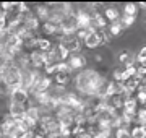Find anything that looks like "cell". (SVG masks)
Returning a JSON list of instances; mask_svg holds the SVG:
<instances>
[{
  "label": "cell",
  "instance_id": "obj_13",
  "mask_svg": "<svg viewBox=\"0 0 146 138\" xmlns=\"http://www.w3.org/2000/svg\"><path fill=\"white\" fill-rule=\"evenodd\" d=\"M55 85L58 86H65L70 80V73H62V72H55Z\"/></svg>",
  "mask_w": 146,
  "mask_h": 138
},
{
  "label": "cell",
  "instance_id": "obj_28",
  "mask_svg": "<svg viewBox=\"0 0 146 138\" xmlns=\"http://www.w3.org/2000/svg\"><path fill=\"white\" fill-rule=\"evenodd\" d=\"M44 68H46V73L47 75H52V73H55V72H57L54 64H46V65H44Z\"/></svg>",
  "mask_w": 146,
  "mask_h": 138
},
{
  "label": "cell",
  "instance_id": "obj_1",
  "mask_svg": "<svg viewBox=\"0 0 146 138\" xmlns=\"http://www.w3.org/2000/svg\"><path fill=\"white\" fill-rule=\"evenodd\" d=\"M102 83H104V78L94 70H84L76 76V88L84 94L96 96V93H98V90Z\"/></svg>",
  "mask_w": 146,
  "mask_h": 138
},
{
  "label": "cell",
  "instance_id": "obj_7",
  "mask_svg": "<svg viewBox=\"0 0 146 138\" xmlns=\"http://www.w3.org/2000/svg\"><path fill=\"white\" fill-rule=\"evenodd\" d=\"M25 114H26L25 106H20V104H11V106H10V115L13 117L15 120H21V119H25Z\"/></svg>",
  "mask_w": 146,
  "mask_h": 138
},
{
  "label": "cell",
  "instance_id": "obj_25",
  "mask_svg": "<svg viewBox=\"0 0 146 138\" xmlns=\"http://www.w3.org/2000/svg\"><path fill=\"white\" fill-rule=\"evenodd\" d=\"M7 26H8V21H7V15L5 13H0V33H5Z\"/></svg>",
  "mask_w": 146,
  "mask_h": 138
},
{
  "label": "cell",
  "instance_id": "obj_2",
  "mask_svg": "<svg viewBox=\"0 0 146 138\" xmlns=\"http://www.w3.org/2000/svg\"><path fill=\"white\" fill-rule=\"evenodd\" d=\"M0 78L5 81V85L10 90H16V88H23V73L21 70L13 65V67H3L0 70Z\"/></svg>",
  "mask_w": 146,
  "mask_h": 138
},
{
  "label": "cell",
  "instance_id": "obj_31",
  "mask_svg": "<svg viewBox=\"0 0 146 138\" xmlns=\"http://www.w3.org/2000/svg\"><path fill=\"white\" fill-rule=\"evenodd\" d=\"M93 138H109V135H106V133L98 132V133H94V135H93Z\"/></svg>",
  "mask_w": 146,
  "mask_h": 138
},
{
  "label": "cell",
  "instance_id": "obj_16",
  "mask_svg": "<svg viewBox=\"0 0 146 138\" xmlns=\"http://www.w3.org/2000/svg\"><path fill=\"white\" fill-rule=\"evenodd\" d=\"M93 21H94L96 26H99V28H106V26H107V20L104 18L102 13H96V15L93 16Z\"/></svg>",
  "mask_w": 146,
  "mask_h": 138
},
{
  "label": "cell",
  "instance_id": "obj_8",
  "mask_svg": "<svg viewBox=\"0 0 146 138\" xmlns=\"http://www.w3.org/2000/svg\"><path fill=\"white\" fill-rule=\"evenodd\" d=\"M136 112V99L135 98H128V99H125V102H123V112L122 114H125V115H135Z\"/></svg>",
  "mask_w": 146,
  "mask_h": 138
},
{
  "label": "cell",
  "instance_id": "obj_21",
  "mask_svg": "<svg viewBox=\"0 0 146 138\" xmlns=\"http://www.w3.org/2000/svg\"><path fill=\"white\" fill-rule=\"evenodd\" d=\"M117 138H131L130 130H128L127 127H120V128H117Z\"/></svg>",
  "mask_w": 146,
  "mask_h": 138
},
{
  "label": "cell",
  "instance_id": "obj_11",
  "mask_svg": "<svg viewBox=\"0 0 146 138\" xmlns=\"http://www.w3.org/2000/svg\"><path fill=\"white\" fill-rule=\"evenodd\" d=\"M50 85H52V80H50V78H47V76L42 78L41 76V80H39V83H37L36 90L33 91V93H34V94H36V93H47V90L50 88Z\"/></svg>",
  "mask_w": 146,
  "mask_h": 138
},
{
  "label": "cell",
  "instance_id": "obj_17",
  "mask_svg": "<svg viewBox=\"0 0 146 138\" xmlns=\"http://www.w3.org/2000/svg\"><path fill=\"white\" fill-rule=\"evenodd\" d=\"M131 138H146V127H135L133 132H130Z\"/></svg>",
  "mask_w": 146,
  "mask_h": 138
},
{
  "label": "cell",
  "instance_id": "obj_20",
  "mask_svg": "<svg viewBox=\"0 0 146 138\" xmlns=\"http://www.w3.org/2000/svg\"><path fill=\"white\" fill-rule=\"evenodd\" d=\"M123 15L135 16V18H136V5H135V3H127V5H125V13H123Z\"/></svg>",
  "mask_w": 146,
  "mask_h": 138
},
{
  "label": "cell",
  "instance_id": "obj_30",
  "mask_svg": "<svg viewBox=\"0 0 146 138\" xmlns=\"http://www.w3.org/2000/svg\"><path fill=\"white\" fill-rule=\"evenodd\" d=\"M120 60H122V62H127V60H128V52H127V50H122V54H120Z\"/></svg>",
  "mask_w": 146,
  "mask_h": 138
},
{
  "label": "cell",
  "instance_id": "obj_5",
  "mask_svg": "<svg viewBox=\"0 0 146 138\" xmlns=\"http://www.w3.org/2000/svg\"><path fill=\"white\" fill-rule=\"evenodd\" d=\"M11 101H13L11 104H20V106H23L28 101V91L25 88L11 90Z\"/></svg>",
  "mask_w": 146,
  "mask_h": 138
},
{
  "label": "cell",
  "instance_id": "obj_22",
  "mask_svg": "<svg viewBox=\"0 0 146 138\" xmlns=\"http://www.w3.org/2000/svg\"><path fill=\"white\" fill-rule=\"evenodd\" d=\"M49 15H50V11L47 10V5H44V7H39V8H37V16H39V18H44V20H49Z\"/></svg>",
  "mask_w": 146,
  "mask_h": 138
},
{
  "label": "cell",
  "instance_id": "obj_33",
  "mask_svg": "<svg viewBox=\"0 0 146 138\" xmlns=\"http://www.w3.org/2000/svg\"><path fill=\"white\" fill-rule=\"evenodd\" d=\"M78 138H93V135H91V133H88V132H84V133H81Z\"/></svg>",
  "mask_w": 146,
  "mask_h": 138
},
{
  "label": "cell",
  "instance_id": "obj_23",
  "mask_svg": "<svg viewBox=\"0 0 146 138\" xmlns=\"http://www.w3.org/2000/svg\"><path fill=\"white\" fill-rule=\"evenodd\" d=\"M138 122H140V127H145L146 125V107L138 111Z\"/></svg>",
  "mask_w": 146,
  "mask_h": 138
},
{
  "label": "cell",
  "instance_id": "obj_15",
  "mask_svg": "<svg viewBox=\"0 0 146 138\" xmlns=\"http://www.w3.org/2000/svg\"><path fill=\"white\" fill-rule=\"evenodd\" d=\"M104 18L106 20H110V21H117V20H119V11L115 10V8H112V7H110V8H107V10H106V13H104Z\"/></svg>",
  "mask_w": 146,
  "mask_h": 138
},
{
  "label": "cell",
  "instance_id": "obj_27",
  "mask_svg": "<svg viewBox=\"0 0 146 138\" xmlns=\"http://www.w3.org/2000/svg\"><path fill=\"white\" fill-rule=\"evenodd\" d=\"M136 60H138L140 64H143V62L146 60V47H143L140 52H138V55H136Z\"/></svg>",
  "mask_w": 146,
  "mask_h": 138
},
{
  "label": "cell",
  "instance_id": "obj_29",
  "mask_svg": "<svg viewBox=\"0 0 146 138\" xmlns=\"http://www.w3.org/2000/svg\"><path fill=\"white\" fill-rule=\"evenodd\" d=\"M136 102H141V104H145V106H146V93H143V91H138Z\"/></svg>",
  "mask_w": 146,
  "mask_h": 138
},
{
  "label": "cell",
  "instance_id": "obj_26",
  "mask_svg": "<svg viewBox=\"0 0 146 138\" xmlns=\"http://www.w3.org/2000/svg\"><path fill=\"white\" fill-rule=\"evenodd\" d=\"M109 29H110V36H117V34H120V31H122V26L115 21V23H112V25H110Z\"/></svg>",
  "mask_w": 146,
  "mask_h": 138
},
{
  "label": "cell",
  "instance_id": "obj_3",
  "mask_svg": "<svg viewBox=\"0 0 146 138\" xmlns=\"http://www.w3.org/2000/svg\"><path fill=\"white\" fill-rule=\"evenodd\" d=\"M75 20H76V25H78V29H93L96 28L93 21V16L86 13V11H78L76 15H75Z\"/></svg>",
  "mask_w": 146,
  "mask_h": 138
},
{
  "label": "cell",
  "instance_id": "obj_4",
  "mask_svg": "<svg viewBox=\"0 0 146 138\" xmlns=\"http://www.w3.org/2000/svg\"><path fill=\"white\" fill-rule=\"evenodd\" d=\"M60 41H62V42H60V46H62V47L65 49L68 54H70V52H76V50L80 49V41H78L75 36L62 37Z\"/></svg>",
  "mask_w": 146,
  "mask_h": 138
},
{
  "label": "cell",
  "instance_id": "obj_9",
  "mask_svg": "<svg viewBox=\"0 0 146 138\" xmlns=\"http://www.w3.org/2000/svg\"><path fill=\"white\" fill-rule=\"evenodd\" d=\"M84 44H86L89 49L98 47V46L101 44V36H99V33H98V31H93L88 37H86V39H84Z\"/></svg>",
  "mask_w": 146,
  "mask_h": 138
},
{
  "label": "cell",
  "instance_id": "obj_18",
  "mask_svg": "<svg viewBox=\"0 0 146 138\" xmlns=\"http://www.w3.org/2000/svg\"><path fill=\"white\" fill-rule=\"evenodd\" d=\"M135 23V16H127V15H123L122 18H120V26L122 28H128V26H131Z\"/></svg>",
  "mask_w": 146,
  "mask_h": 138
},
{
  "label": "cell",
  "instance_id": "obj_32",
  "mask_svg": "<svg viewBox=\"0 0 146 138\" xmlns=\"http://www.w3.org/2000/svg\"><path fill=\"white\" fill-rule=\"evenodd\" d=\"M120 75H122V72H119V70H115V72H114V78H115V81H120Z\"/></svg>",
  "mask_w": 146,
  "mask_h": 138
},
{
  "label": "cell",
  "instance_id": "obj_19",
  "mask_svg": "<svg viewBox=\"0 0 146 138\" xmlns=\"http://www.w3.org/2000/svg\"><path fill=\"white\" fill-rule=\"evenodd\" d=\"M57 29H58L57 25H54V23H50V21L44 23V31H46L47 34H57Z\"/></svg>",
  "mask_w": 146,
  "mask_h": 138
},
{
  "label": "cell",
  "instance_id": "obj_12",
  "mask_svg": "<svg viewBox=\"0 0 146 138\" xmlns=\"http://www.w3.org/2000/svg\"><path fill=\"white\" fill-rule=\"evenodd\" d=\"M36 47H37V50L39 52H42V54H46V52H49L50 50V41L49 39H37L36 41Z\"/></svg>",
  "mask_w": 146,
  "mask_h": 138
},
{
  "label": "cell",
  "instance_id": "obj_34",
  "mask_svg": "<svg viewBox=\"0 0 146 138\" xmlns=\"http://www.w3.org/2000/svg\"><path fill=\"white\" fill-rule=\"evenodd\" d=\"M140 7H143V8H146V2H141V3H140Z\"/></svg>",
  "mask_w": 146,
  "mask_h": 138
},
{
  "label": "cell",
  "instance_id": "obj_6",
  "mask_svg": "<svg viewBox=\"0 0 146 138\" xmlns=\"http://www.w3.org/2000/svg\"><path fill=\"white\" fill-rule=\"evenodd\" d=\"M29 60H31V64L34 65V67H44V65L47 64L46 54L39 52V50H34V52H31V55H29Z\"/></svg>",
  "mask_w": 146,
  "mask_h": 138
},
{
  "label": "cell",
  "instance_id": "obj_14",
  "mask_svg": "<svg viewBox=\"0 0 146 138\" xmlns=\"http://www.w3.org/2000/svg\"><path fill=\"white\" fill-rule=\"evenodd\" d=\"M25 117L37 123V122H39V119H41V115H39V109H37V107H29V109H26Z\"/></svg>",
  "mask_w": 146,
  "mask_h": 138
},
{
  "label": "cell",
  "instance_id": "obj_10",
  "mask_svg": "<svg viewBox=\"0 0 146 138\" xmlns=\"http://www.w3.org/2000/svg\"><path fill=\"white\" fill-rule=\"evenodd\" d=\"M83 65H86V58L83 55H70V60H68V67L72 68H81Z\"/></svg>",
  "mask_w": 146,
  "mask_h": 138
},
{
  "label": "cell",
  "instance_id": "obj_35",
  "mask_svg": "<svg viewBox=\"0 0 146 138\" xmlns=\"http://www.w3.org/2000/svg\"><path fill=\"white\" fill-rule=\"evenodd\" d=\"M2 137H3V135H2V132H0V138H2Z\"/></svg>",
  "mask_w": 146,
  "mask_h": 138
},
{
  "label": "cell",
  "instance_id": "obj_24",
  "mask_svg": "<svg viewBox=\"0 0 146 138\" xmlns=\"http://www.w3.org/2000/svg\"><path fill=\"white\" fill-rule=\"evenodd\" d=\"M93 33V29H76V39H86V37L89 36Z\"/></svg>",
  "mask_w": 146,
  "mask_h": 138
}]
</instances>
